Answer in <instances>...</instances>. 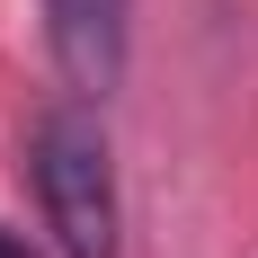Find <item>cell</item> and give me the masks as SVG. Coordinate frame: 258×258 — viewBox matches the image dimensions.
Returning <instances> with one entry per match:
<instances>
[{
  "label": "cell",
  "mask_w": 258,
  "mask_h": 258,
  "mask_svg": "<svg viewBox=\"0 0 258 258\" xmlns=\"http://www.w3.org/2000/svg\"><path fill=\"white\" fill-rule=\"evenodd\" d=\"M27 169L62 258H116V152L89 107H45L27 134Z\"/></svg>",
  "instance_id": "obj_1"
},
{
  "label": "cell",
  "mask_w": 258,
  "mask_h": 258,
  "mask_svg": "<svg viewBox=\"0 0 258 258\" xmlns=\"http://www.w3.org/2000/svg\"><path fill=\"white\" fill-rule=\"evenodd\" d=\"M0 258H36V249H27V240H18V232H0Z\"/></svg>",
  "instance_id": "obj_3"
},
{
  "label": "cell",
  "mask_w": 258,
  "mask_h": 258,
  "mask_svg": "<svg viewBox=\"0 0 258 258\" xmlns=\"http://www.w3.org/2000/svg\"><path fill=\"white\" fill-rule=\"evenodd\" d=\"M45 36L80 98H107L134 53V0H45Z\"/></svg>",
  "instance_id": "obj_2"
}]
</instances>
